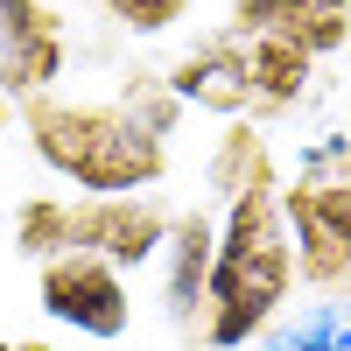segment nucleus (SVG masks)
Listing matches in <instances>:
<instances>
[{
	"label": "nucleus",
	"mask_w": 351,
	"mask_h": 351,
	"mask_svg": "<svg viewBox=\"0 0 351 351\" xmlns=\"http://www.w3.org/2000/svg\"><path fill=\"white\" fill-rule=\"evenodd\" d=\"M288 281H295V246L281 225V197L253 183L232 197L218 260H211V344H246L281 316Z\"/></svg>",
	"instance_id": "nucleus-1"
},
{
	"label": "nucleus",
	"mask_w": 351,
	"mask_h": 351,
	"mask_svg": "<svg viewBox=\"0 0 351 351\" xmlns=\"http://www.w3.org/2000/svg\"><path fill=\"white\" fill-rule=\"evenodd\" d=\"M36 155L77 183L84 197H141L148 183H162L169 148H162V120H141L127 106H36Z\"/></svg>",
	"instance_id": "nucleus-2"
},
{
	"label": "nucleus",
	"mask_w": 351,
	"mask_h": 351,
	"mask_svg": "<svg viewBox=\"0 0 351 351\" xmlns=\"http://www.w3.org/2000/svg\"><path fill=\"white\" fill-rule=\"evenodd\" d=\"M43 309L56 324H71L77 337H120L134 324V295L120 267H106L92 253H56L43 267Z\"/></svg>",
	"instance_id": "nucleus-3"
},
{
	"label": "nucleus",
	"mask_w": 351,
	"mask_h": 351,
	"mask_svg": "<svg viewBox=\"0 0 351 351\" xmlns=\"http://www.w3.org/2000/svg\"><path fill=\"white\" fill-rule=\"evenodd\" d=\"M71 246L106 267H141L169 246V225L148 197H92L84 211H71Z\"/></svg>",
	"instance_id": "nucleus-4"
},
{
	"label": "nucleus",
	"mask_w": 351,
	"mask_h": 351,
	"mask_svg": "<svg viewBox=\"0 0 351 351\" xmlns=\"http://www.w3.org/2000/svg\"><path fill=\"white\" fill-rule=\"evenodd\" d=\"M281 218L295 225V239H302V274L330 281V274L351 267V176L344 183L302 176V183L281 197Z\"/></svg>",
	"instance_id": "nucleus-5"
},
{
	"label": "nucleus",
	"mask_w": 351,
	"mask_h": 351,
	"mask_svg": "<svg viewBox=\"0 0 351 351\" xmlns=\"http://www.w3.org/2000/svg\"><path fill=\"white\" fill-rule=\"evenodd\" d=\"M56 71H64L56 14H43L36 0H0V84L8 92H43Z\"/></svg>",
	"instance_id": "nucleus-6"
},
{
	"label": "nucleus",
	"mask_w": 351,
	"mask_h": 351,
	"mask_svg": "<svg viewBox=\"0 0 351 351\" xmlns=\"http://www.w3.org/2000/svg\"><path fill=\"white\" fill-rule=\"evenodd\" d=\"M351 28V0H239V36H288L316 49H337Z\"/></svg>",
	"instance_id": "nucleus-7"
},
{
	"label": "nucleus",
	"mask_w": 351,
	"mask_h": 351,
	"mask_svg": "<svg viewBox=\"0 0 351 351\" xmlns=\"http://www.w3.org/2000/svg\"><path fill=\"white\" fill-rule=\"evenodd\" d=\"M176 99H190V106H204V112H246V106L260 99V92H253V71H246V49L218 43V49L183 56V64H176Z\"/></svg>",
	"instance_id": "nucleus-8"
},
{
	"label": "nucleus",
	"mask_w": 351,
	"mask_h": 351,
	"mask_svg": "<svg viewBox=\"0 0 351 351\" xmlns=\"http://www.w3.org/2000/svg\"><path fill=\"white\" fill-rule=\"evenodd\" d=\"M211 260H218V232L204 225V218L169 225V309L176 316L204 302V288H211Z\"/></svg>",
	"instance_id": "nucleus-9"
},
{
	"label": "nucleus",
	"mask_w": 351,
	"mask_h": 351,
	"mask_svg": "<svg viewBox=\"0 0 351 351\" xmlns=\"http://www.w3.org/2000/svg\"><path fill=\"white\" fill-rule=\"evenodd\" d=\"M246 71H253V92L267 106H288L309 84V49L288 36H246Z\"/></svg>",
	"instance_id": "nucleus-10"
},
{
	"label": "nucleus",
	"mask_w": 351,
	"mask_h": 351,
	"mask_svg": "<svg viewBox=\"0 0 351 351\" xmlns=\"http://www.w3.org/2000/svg\"><path fill=\"white\" fill-rule=\"evenodd\" d=\"M274 351H351V316L316 302V309H302V324H288L274 337Z\"/></svg>",
	"instance_id": "nucleus-11"
},
{
	"label": "nucleus",
	"mask_w": 351,
	"mask_h": 351,
	"mask_svg": "<svg viewBox=\"0 0 351 351\" xmlns=\"http://www.w3.org/2000/svg\"><path fill=\"white\" fill-rule=\"evenodd\" d=\"M71 246V204H28L21 211V253H56Z\"/></svg>",
	"instance_id": "nucleus-12"
},
{
	"label": "nucleus",
	"mask_w": 351,
	"mask_h": 351,
	"mask_svg": "<svg viewBox=\"0 0 351 351\" xmlns=\"http://www.w3.org/2000/svg\"><path fill=\"white\" fill-rule=\"evenodd\" d=\"M106 8H112V14H120L127 28H141V36H155V28H169L176 14H183V8H190V0H106Z\"/></svg>",
	"instance_id": "nucleus-13"
},
{
	"label": "nucleus",
	"mask_w": 351,
	"mask_h": 351,
	"mask_svg": "<svg viewBox=\"0 0 351 351\" xmlns=\"http://www.w3.org/2000/svg\"><path fill=\"white\" fill-rule=\"evenodd\" d=\"M0 351H14V344H8V337H0Z\"/></svg>",
	"instance_id": "nucleus-14"
},
{
	"label": "nucleus",
	"mask_w": 351,
	"mask_h": 351,
	"mask_svg": "<svg viewBox=\"0 0 351 351\" xmlns=\"http://www.w3.org/2000/svg\"><path fill=\"white\" fill-rule=\"evenodd\" d=\"M0 120H8V106H0Z\"/></svg>",
	"instance_id": "nucleus-15"
}]
</instances>
